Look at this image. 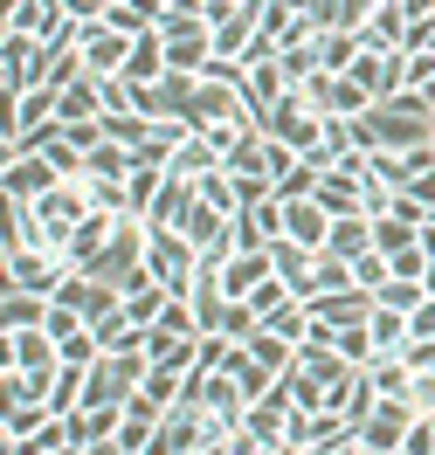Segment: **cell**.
<instances>
[{
  "instance_id": "cell-1",
  "label": "cell",
  "mask_w": 435,
  "mask_h": 455,
  "mask_svg": "<svg viewBox=\"0 0 435 455\" xmlns=\"http://www.w3.org/2000/svg\"><path fill=\"white\" fill-rule=\"evenodd\" d=\"M145 269L159 276L166 297H187L194 276H201V249H194L180 228H145Z\"/></svg>"
},
{
  "instance_id": "cell-2",
  "label": "cell",
  "mask_w": 435,
  "mask_h": 455,
  "mask_svg": "<svg viewBox=\"0 0 435 455\" xmlns=\"http://www.w3.org/2000/svg\"><path fill=\"white\" fill-rule=\"evenodd\" d=\"M346 76H359V90H367L374 104H394L407 90V56L401 49H359V62H352Z\"/></svg>"
},
{
  "instance_id": "cell-3",
  "label": "cell",
  "mask_w": 435,
  "mask_h": 455,
  "mask_svg": "<svg viewBox=\"0 0 435 455\" xmlns=\"http://www.w3.org/2000/svg\"><path fill=\"white\" fill-rule=\"evenodd\" d=\"M62 276H69V262L42 256V249H7V283H0V290H35V297H56Z\"/></svg>"
},
{
  "instance_id": "cell-4",
  "label": "cell",
  "mask_w": 435,
  "mask_h": 455,
  "mask_svg": "<svg viewBox=\"0 0 435 455\" xmlns=\"http://www.w3.org/2000/svg\"><path fill=\"white\" fill-rule=\"evenodd\" d=\"M304 97L318 104V117H367V111H380L374 97L359 90V76H332V69H325V76H311V84H304Z\"/></svg>"
},
{
  "instance_id": "cell-5",
  "label": "cell",
  "mask_w": 435,
  "mask_h": 455,
  "mask_svg": "<svg viewBox=\"0 0 435 455\" xmlns=\"http://www.w3.org/2000/svg\"><path fill=\"white\" fill-rule=\"evenodd\" d=\"M42 62H49V49H42L35 35H7V49H0V84H7V104H14L21 90L42 84Z\"/></svg>"
},
{
  "instance_id": "cell-6",
  "label": "cell",
  "mask_w": 435,
  "mask_h": 455,
  "mask_svg": "<svg viewBox=\"0 0 435 455\" xmlns=\"http://www.w3.org/2000/svg\"><path fill=\"white\" fill-rule=\"evenodd\" d=\"M407 427H415V407H407V400H374V414L359 421V442L380 449V455H401Z\"/></svg>"
},
{
  "instance_id": "cell-7",
  "label": "cell",
  "mask_w": 435,
  "mask_h": 455,
  "mask_svg": "<svg viewBox=\"0 0 435 455\" xmlns=\"http://www.w3.org/2000/svg\"><path fill=\"white\" fill-rule=\"evenodd\" d=\"M77 49H84V69L90 76H125V62H132V35H117V28H77Z\"/></svg>"
},
{
  "instance_id": "cell-8",
  "label": "cell",
  "mask_w": 435,
  "mask_h": 455,
  "mask_svg": "<svg viewBox=\"0 0 435 455\" xmlns=\"http://www.w3.org/2000/svg\"><path fill=\"white\" fill-rule=\"evenodd\" d=\"M7 339V366H21V372H42V379H56L62 372V345L35 324V331H0Z\"/></svg>"
},
{
  "instance_id": "cell-9",
  "label": "cell",
  "mask_w": 435,
  "mask_h": 455,
  "mask_svg": "<svg viewBox=\"0 0 435 455\" xmlns=\"http://www.w3.org/2000/svg\"><path fill=\"white\" fill-rule=\"evenodd\" d=\"M56 180H62V172L49 166V152H21V159H7V200H42Z\"/></svg>"
},
{
  "instance_id": "cell-10",
  "label": "cell",
  "mask_w": 435,
  "mask_h": 455,
  "mask_svg": "<svg viewBox=\"0 0 435 455\" xmlns=\"http://www.w3.org/2000/svg\"><path fill=\"white\" fill-rule=\"evenodd\" d=\"M284 235L325 256V242H332V214H325V207H318L311 194H304V200H284Z\"/></svg>"
},
{
  "instance_id": "cell-11",
  "label": "cell",
  "mask_w": 435,
  "mask_h": 455,
  "mask_svg": "<svg viewBox=\"0 0 435 455\" xmlns=\"http://www.w3.org/2000/svg\"><path fill=\"white\" fill-rule=\"evenodd\" d=\"M311 200H318V207L332 214V221H339V214H367V187H359L352 172H318Z\"/></svg>"
},
{
  "instance_id": "cell-12",
  "label": "cell",
  "mask_w": 435,
  "mask_h": 455,
  "mask_svg": "<svg viewBox=\"0 0 435 455\" xmlns=\"http://www.w3.org/2000/svg\"><path fill=\"white\" fill-rule=\"evenodd\" d=\"M117 427H125V407H111V400H97V407H77V414H69V435H77V449L117 442Z\"/></svg>"
},
{
  "instance_id": "cell-13",
  "label": "cell",
  "mask_w": 435,
  "mask_h": 455,
  "mask_svg": "<svg viewBox=\"0 0 435 455\" xmlns=\"http://www.w3.org/2000/svg\"><path fill=\"white\" fill-rule=\"evenodd\" d=\"M407 21H415V14H407L401 0H380L374 21L359 28V49H401V42H407Z\"/></svg>"
},
{
  "instance_id": "cell-14",
  "label": "cell",
  "mask_w": 435,
  "mask_h": 455,
  "mask_svg": "<svg viewBox=\"0 0 435 455\" xmlns=\"http://www.w3.org/2000/svg\"><path fill=\"white\" fill-rule=\"evenodd\" d=\"M132 166H139V152L117 145V139H104V145L84 152V180H132Z\"/></svg>"
},
{
  "instance_id": "cell-15",
  "label": "cell",
  "mask_w": 435,
  "mask_h": 455,
  "mask_svg": "<svg viewBox=\"0 0 435 455\" xmlns=\"http://www.w3.org/2000/svg\"><path fill=\"white\" fill-rule=\"evenodd\" d=\"M367 249H374V221H367V214H339V221H332V242H325V256L359 262Z\"/></svg>"
},
{
  "instance_id": "cell-16",
  "label": "cell",
  "mask_w": 435,
  "mask_h": 455,
  "mask_svg": "<svg viewBox=\"0 0 435 455\" xmlns=\"http://www.w3.org/2000/svg\"><path fill=\"white\" fill-rule=\"evenodd\" d=\"M166 76V35H139L132 62H125V84H159Z\"/></svg>"
},
{
  "instance_id": "cell-17",
  "label": "cell",
  "mask_w": 435,
  "mask_h": 455,
  "mask_svg": "<svg viewBox=\"0 0 435 455\" xmlns=\"http://www.w3.org/2000/svg\"><path fill=\"white\" fill-rule=\"evenodd\" d=\"M367 387H374V400H407L415 394V366H407V359H374V366H367Z\"/></svg>"
},
{
  "instance_id": "cell-18",
  "label": "cell",
  "mask_w": 435,
  "mask_h": 455,
  "mask_svg": "<svg viewBox=\"0 0 435 455\" xmlns=\"http://www.w3.org/2000/svg\"><path fill=\"white\" fill-rule=\"evenodd\" d=\"M166 166H173V180H194V187H201L207 172L222 166V152H214V145H207V139H201V132H194V139L180 145V152H173V159H166Z\"/></svg>"
},
{
  "instance_id": "cell-19",
  "label": "cell",
  "mask_w": 435,
  "mask_h": 455,
  "mask_svg": "<svg viewBox=\"0 0 435 455\" xmlns=\"http://www.w3.org/2000/svg\"><path fill=\"white\" fill-rule=\"evenodd\" d=\"M49 421H56V414H49V400H7V421H0V435H7V442H28V435H42Z\"/></svg>"
},
{
  "instance_id": "cell-20",
  "label": "cell",
  "mask_w": 435,
  "mask_h": 455,
  "mask_svg": "<svg viewBox=\"0 0 435 455\" xmlns=\"http://www.w3.org/2000/svg\"><path fill=\"white\" fill-rule=\"evenodd\" d=\"M49 317V297H35V290H7V304H0V331H35Z\"/></svg>"
},
{
  "instance_id": "cell-21",
  "label": "cell",
  "mask_w": 435,
  "mask_h": 455,
  "mask_svg": "<svg viewBox=\"0 0 435 455\" xmlns=\"http://www.w3.org/2000/svg\"><path fill=\"white\" fill-rule=\"evenodd\" d=\"M367 331H374V352H380V359H401V352H407V311H380V304H374Z\"/></svg>"
},
{
  "instance_id": "cell-22",
  "label": "cell",
  "mask_w": 435,
  "mask_h": 455,
  "mask_svg": "<svg viewBox=\"0 0 435 455\" xmlns=\"http://www.w3.org/2000/svg\"><path fill=\"white\" fill-rule=\"evenodd\" d=\"M311 311H318L325 324H367V317H374V297H367V290H339V297H318Z\"/></svg>"
},
{
  "instance_id": "cell-23",
  "label": "cell",
  "mask_w": 435,
  "mask_h": 455,
  "mask_svg": "<svg viewBox=\"0 0 435 455\" xmlns=\"http://www.w3.org/2000/svg\"><path fill=\"white\" fill-rule=\"evenodd\" d=\"M56 117H62V124H84V117H104V90H97V76H84L77 90H62V97H56Z\"/></svg>"
},
{
  "instance_id": "cell-24",
  "label": "cell",
  "mask_w": 435,
  "mask_h": 455,
  "mask_svg": "<svg viewBox=\"0 0 435 455\" xmlns=\"http://www.w3.org/2000/svg\"><path fill=\"white\" fill-rule=\"evenodd\" d=\"M249 359H256V366L270 372V379H284V372L297 366V345H290V339H277V331H256V339H249Z\"/></svg>"
},
{
  "instance_id": "cell-25",
  "label": "cell",
  "mask_w": 435,
  "mask_h": 455,
  "mask_svg": "<svg viewBox=\"0 0 435 455\" xmlns=\"http://www.w3.org/2000/svg\"><path fill=\"white\" fill-rule=\"evenodd\" d=\"M352 62H359V35H352V28H325V35H318V69L346 76Z\"/></svg>"
},
{
  "instance_id": "cell-26",
  "label": "cell",
  "mask_w": 435,
  "mask_h": 455,
  "mask_svg": "<svg viewBox=\"0 0 435 455\" xmlns=\"http://www.w3.org/2000/svg\"><path fill=\"white\" fill-rule=\"evenodd\" d=\"M194 207V180H166V194L152 200V214H145V228H180V214Z\"/></svg>"
},
{
  "instance_id": "cell-27",
  "label": "cell",
  "mask_w": 435,
  "mask_h": 455,
  "mask_svg": "<svg viewBox=\"0 0 435 455\" xmlns=\"http://www.w3.org/2000/svg\"><path fill=\"white\" fill-rule=\"evenodd\" d=\"M415 242H422V228L401 221V214H380L374 221V249L380 256H401V249H415Z\"/></svg>"
},
{
  "instance_id": "cell-28",
  "label": "cell",
  "mask_w": 435,
  "mask_h": 455,
  "mask_svg": "<svg viewBox=\"0 0 435 455\" xmlns=\"http://www.w3.org/2000/svg\"><path fill=\"white\" fill-rule=\"evenodd\" d=\"M152 331H166V339H201V317H194V304L187 297H166V311H159V324Z\"/></svg>"
},
{
  "instance_id": "cell-29",
  "label": "cell",
  "mask_w": 435,
  "mask_h": 455,
  "mask_svg": "<svg viewBox=\"0 0 435 455\" xmlns=\"http://www.w3.org/2000/svg\"><path fill=\"white\" fill-rule=\"evenodd\" d=\"M332 331H339V359H352V366H374L380 352H374V331H367V324H332Z\"/></svg>"
},
{
  "instance_id": "cell-30",
  "label": "cell",
  "mask_w": 435,
  "mask_h": 455,
  "mask_svg": "<svg viewBox=\"0 0 435 455\" xmlns=\"http://www.w3.org/2000/svg\"><path fill=\"white\" fill-rule=\"evenodd\" d=\"M352 283H359V290H367V297H374L380 283H394V262L380 256V249H367V256L352 262Z\"/></svg>"
},
{
  "instance_id": "cell-31",
  "label": "cell",
  "mask_w": 435,
  "mask_h": 455,
  "mask_svg": "<svg viewBox=\"0 0 435 455\" xmlns=\"http://www.w3.org/2000/svg\"><path fill=\"white\" fill-rule=\"evenodd\" d=\"M394 262V283H429V269H435V256L415 242V249H401V256H387Z\"/></svg>"
},
{
  "instance_id": "cell-32",
  "label": "cell",
  "mask_w": 435,
  "mask_h": 455,
  "mask_svg": "<svg viewBox=\"0 0 435 455\" xmlns=\"http://www.w3.org/2000/svg\"><path fill=\"white\" fill-rule=\"evenodd\" d=\"M304 14H311V28H346V0H304Z\"/></svg>"
},
{
  "instance_id": "cell-33",
  "label": "cell",
  "mask_w": 435,
  "mask_h": 455,
  "mask_svg": "<svg viewBox=\"0 0 435 455\" xmlns=\"http://www.w3.org/2000/svg\"><path fill=\"white\" fill-rule=\"evenodd\" d=\"M249 132H256V124H207L201 139L214 145V152H222V159H229V152H235V145H242V139H249Z\"/></svg>"
},
{
  "instance_id": "cell-34",
  "label": "cell",
  "mask_w": 435,
  "mask_h": 455,
  "mask_svg": "<svg viewBox=\"0 0 435 455\" xmlns=\"http://www.w3.org/2000/svg\"><path fill=\"white\" fill-rule=\"evenodd\" d=\"M407 345H435V297L422 311H407Z\"/></svg>"
},
{
  "instance_id": "cell-35",
  "label": "cell",
  "mask_w": 435,
  "mask_h": 455,
  "mask_svg": "<svg viewBox=\"0 0 435 455\" xmlns=\"http://www.w3.org/2000/svg\"><path fill=\"white\" fill-rule=\"evenodd\" d=\"M401 194H415V200H422V207L435 214V166H429V172H415V180H407Z\"/></svg>"
},
{
  "instance_id": "cell-36",
  "label": "cell",
  "mask_w": 435,
  "mask_h": 455,
  "mask_svg": "<svg viewBox=\"0 0 435 455\" xmlns=\"http://www.w3.org/2000/svg\"><path fill=\"white\" fill-rule=\"evenodd\" d=\"M77 455H125V442H97V449H77Z\"/></svg>"
},
{
  "instance_id": "cell-37",
  "label": "cell",
  "mask_w": 435,
  "mask_h": 455,
  "mask_svg": "<svg viewBox=\"0 0 435 455\" xmlns=\"http://www.w3.org/2000/svg\"><path fill=\"white\" fill-rule=\"evenodd\" d=\"M407 14H415V21H422V14H435V0H401Z\"/></svg>"
},
{
  "instance_id": "cell-38",
  "label": "cell",
  "mask_w": 435,
  "mask_h": 455,
  "mask_svg": "<svg viewBox=\"0 0 435 455\" xmlns=\"http://www.w3.org/2000/svg\"><path fill=\"white\" fill-rule=\"evenodd\" d=\"M429 297H435V269H429Z\"/></svg>"
},
{
  "instance_id": "cell-39",
  "label": "cell",
  "mask_w": 435,
  "mask_h": 455,
  "mask_svg": "<svg viewBox=\"0 0 435 455\" xmlns=\"http://www.w3.org/2000/svg\"><path fill=\"white\" fill-rule=\"evenodd\" d=\"M367 455H380V449H367Z\"/></svg>"
},
{
  "instance_id": "cell-40",
  "label": "cell",
  "mask_w": 435,
  "mask_h": 455,
  "mask_svg": "<svg viewBox=\"0 0 435 455\" xmlns=\"http://www.w3.org/2000/svg\"><path fill=\"white\" fill-rule=\"evenodd\" d=\"M194 455H201V449H194Z\"/></svg>"
}]
</instances>
